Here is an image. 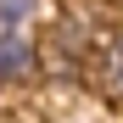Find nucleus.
<instances>
[{
  "instance_id": "f257e3e1",
  "label": "nucleus",
  "mask_w": 123,
  "mask_h": 123,
  "mask_svg": "<svg viewBox=\"0 0 123 123\" xmlns=\"http://www.w3.org/2000/svg\"><path fill=\"white\" fill-rule=\"evenodd\" d=\"M39 45L23 34V28H0V84H28L39 78Z\"/></svg>"
},
{
  "instance_id": "20e7f679",
  "label": "nucleus",
  "mask_w": 123,
  "mask_h": 123,
  "mask_svg": "<svg viewBox=\"0 0 123 123\" xmlns=\"http://www.w3.org/2000/svg\"><path fill=\"white\" fill-rule=\"evenodd\" d=\"M39 11V0H0V28H23Z\"/></svg>"
},
{
  "instance_id": "f03ea898",
  "label": "nucleus",
  "mask_w": 123,
  "mask_h": 123,
  "mask_svg": "<svg viewBox=\"0 0 123 123\" xmlns=\"http://www.w3.org/2000/svg\"><path fill=\"white\" fill-rule=\"evenodd\" d=\"M90 39H95L90 17L84 11H67L50 28V56H62V67H78V62H90Z\"/></svg>"
},
{
  "instance_id": "7ed1b4c3",
  "label": "nucleus",
  "mask_w": 123,
  "mask_h": 123,
  "mask_svg": "<svg viewBox=\"0 0 123 123\" xmlns=\"http://www.w3.org/2000/svg\"><path fill=\"white\" fill-rule=\"evenodd\" d=\"M95 78H101V90H106L112 101H123V34H106V39H101V50H95Z\"/></svg>"
}]
</instances>
